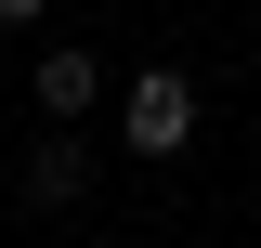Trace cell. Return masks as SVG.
I'll return each instance as SVG.
<instances>
[{"label":"cell","mask_w":261,"mask_h":248,"mask_svg":"<svg viewBox=\"0 0 261 248\" xmlns=\"http://www.w3.org/2000/svg\"><path fill=\"white\" fill-rule=\"evenodd\" d=\"M92 105H105V65L79 53V39H53V53H39V118H53V131H79Z\"/></svg>","instance_id":"cell-2"},{"label":"cell","mask_w":261,"mask_h":248,"mask_svg":"<svg viewBox=\"0 0 261 248\" xmlns=\"http://www.w3.org/2000/svg\"><path fill=\"white\" fill-rule=\"evenodd\" d=\"M118 144L130 157H183L196 144V79H183V65H144V79L118 92Z\"/></svg>","instance_id":"cell-1"},{"label":"cell","mask_w":261,"mask_h":248,"mask_svg":"<svg viewBox=\"0 0 261 248\" xmlns=\"http://www.w3.org/2000/svg\"><path fill=\"white\" fill-rule=\"evenodd\" d=\"M27 196H39V209H92V144H79V131H39Z\"/></svg>","instance_id":"cell-3"}]
</instances>
